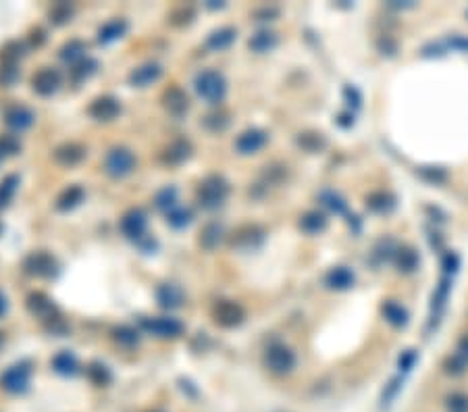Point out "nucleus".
Returning a JSON list of instances; mask_svg holds the SVG:
<instances>
[{"label": "nucleus", "instance_id": "f257e3e1", "mask_svg": "<svg viewBox=\"0 0 468 412\" xmlns=\"http://www.w3.org/2000/svg\"><path fill=\"white\" fill-rule=\"evenodd\" d=\"M194 88L200 98L211 105H218L227 96V79L216 69H204L194 77Z\"/></svg>", "mask_w": 468, "mask_h": 412}, {"label": "nucleus", "instance_id": "f03ea898", "mask_svg": "<svg viewBox=\"0 0 468 412\" xmlns=\"http://www.w3.org/2000/svg\"><path fill=\"white\" fill-rule=\"evenodd\" d=\"M138 167V158L129 148L117 146L110 148L105 156V171L108 177L112 179H123L127 175H131Z\"/></svg>", "mask_w": 468, "mask_h": 412}, {"label": "nucleus", "instance_id": "7ed1b4c3", "mask_svg": "<svg viewBox=\"0 0 468 412\" xmlns=\"http://www.w3.org/2000/svg\"><path fill=\"white\" fill-rule=\"evenodd\" d=\"M229 196V184L221 175H209L198 187V202L206 211H215L225 204Z\"/></svg>", "mask_w": 468, "mask_h": 412}, {"label": "nucleus", "instance_id": "20e7f679", "mask_svg": "<svg viewBox=\"0 0 468 412\" xmlns=\"http://www.w3.org/2000/svg\"><path fill=\"white\" fill-rule=\"evenodd\" d=\"M262 363L271 373L288 375L296 369V354L289 346L281 343V341H275L264 350Z\"/></svg>", "mask_w": 468, "mask_h": 412}, {"label": "nucleus", "instance_id": "39448f33", "mask_svg": "<svg viewBox=\"0 0 468 412\" xmlns=\"http://www.w3.org/2000/svg\"><path fill=\"white\" fill-rule=\"evenodd\" d=\"M30 383H32V363H28V360L8 367L0 375V385L8 394H17V396L25 394L30 389Z\"/></svg>", "mask_w": 468, "mask_h": 412}, {"label": "nucleus", "instance_id": "423d86ee", "mask_svg": "<svg viewBox=\"0 0 468 412\" xmlns=\"http://www.w3.org/2000/svg\"><path fill=\"white\" fill-rule=\"evenodd\" d=\"M142 329L146 334L160 339H175V337L183 336L185 327L180 319L173 317H156V319H142Z\"/></svg>", "mask_w": 468, "mask_h": 412}, {"label": "nucleus", "instance_id": "0eeeda50", "mask_svg": "<svg viewBox=\"0 0 468 412\" xmlns=\"http://www.w3.org/2000/svg\"><path fill=\"white\" fill-rule=\"evenodd\" d=\"M23 269L28 275L42 277V279H50L59 273V264L54 261V257L48 252H32L23 262Z\"/></svg>", "mask_w": 468, "mask_h": 412}, {"label": "nucleus", "instance_id": "6e6552de", "mask_svg": "<svg viewBox=\"0 0 468 412\" xmlns=\"http://www.w3.org/2000/svg\"><path fill=\"white\" fill-rule=\"evenodd\" d=\"M121 231L125 237L134 240V242H140L142 237H146V227H148V215H146L142 208H131L127 211L123 217H121Z\"/></svg>", "mask_w": 468, "mask_h": 412}, {"label": "nucleus", "instance_id": "1a4fd4ad", "mask_svg": "<svg viewBox=\"0 0 468 412\" xmlns=\"http://www.w3.org/2000/svg\"><path fill=\"white\" fill-rule=\"evenodd\" d=\"M213 317H215L216 325H221V327H235L244 321V310L238 302L221 300L213 308Z\"/></svg>", "mask_w": 468, "mask_h": 412}, {"label": "nucleus", "instance_id": "9d476101", "mask_svg": "<svg viewBox=\"0 0 468 412\" xmlns=\"http://www.w3.org/2000/svg\"><path fill=\"white\" fill-rule=\"evenodd\" d=\"M34 121H36V112L25 105H13L4 111V123L13 131H25L34 125Z\"/></svg>", "mask_w": 468, "mask_h": 412}, {"label": "nucleus", "instance_id": "9b49d317", "mask_svg": "<svg viewBox=\"0 0 468 412\" xmlns=\"http://www.w3.org/2000/svg\"><path fill=\"white\" fill-rule=\"evenodd\" d=\"M32 88L40 96H52L61 88V73L52 67H42L32 77Z\"/></svg>", "mask_w": 468, "mask_h": 412}, {"label": "nucleus", "instance_id": "f8f14e48", "mask_svg": "<svg viewBox=\"0 0 468 412\" xmlns=\"http://www.w3.org/2000/svg\"><path fill=\"white\" fill-rule=\"evenodd\" d=\"M28 310L37 317V319H42V321H54V319H59V310H57V304L52 302V300L48 298L46 294H42V292H36V294H30L28 296Z\"/></svg>", "mask_w": 468, "mask_h": 412}, {"label": "nucleus", "instance_id": "ddd939ff", "mask_svg": "<svg viewBox=\"0 0 468 412\" xmlns=\"http://www.w3.org/2000/svg\"><path fill=\"white\" fill-rule=\"evenodd\" d=\"M88 112L96 121H112L121 114V102L115 96H98L88 107Z\"/></svg>", "mask_w": 468, "mask_h": 412}, {"label": "nucleus", "instance_id": "4468645a", "mask_svg": "<svg viewBox=\"0 0 468 412\" xmlns=\"http://www.w3.org/2000/svg\"><path fill=\"white\" fill-rule=\"evenodd\" d=\"M267 140H269L267 131H262V129H258V127H252V129H246V131H242V134L238 136L235 150H238L240 154H254V152H258V150L267 144Z\"/></svg>", "mask_w": 468, "mask_h": 412}, {"label": "nucleus", "instance_id": "2eb2a0df", "mask_svg": "<svg viewBox=\"0 0 468 412\" xmlns=\"http://www.w3.org/2000/svg\"><path fill=\"white\" fill-rule=\"evenodd\" d=\"M356 281V275L352 269L348 266H333L327 275H324V286L329 290H335V292H344V290H350Z\"/></svg>", "mask_w": 468, "mask_h": 412}, {"label": "nucleus", "instance_id": "dca6fc26", "mask_svg": "<svg viewBox=\"0 0 468 412\" xmlns=\"http://www.w3.org/2000/svg\"><path fill=\"white\" fill-rule=\"evenodd\" d=\"M156 302H158L160 308L175 310V308L183 306L185 294H183V290H181L180 286H175V283H163V286L156 288Z\"/></svg>", "mask_w": 468, "mask_h": 412}, {"label": "nucleus", "instance_id": "f3484780", "mask_svg": "<svg viewBox=\"0 0 468 412\" xmlns=\"http://www.w3.org/2000/svg\"><path fill=\"white\" fill-rule=\"evenodd\" d=\"M160 75H163V67H160L158 63H146V65L134 69V71L129 73V83H131L134 88H148V86H152L154 81H158Z\"/></svg>", "mask_w": 468, "mask_h": 412}, {"label": "nucleus", "instance_id": "a211bd4d", "mask_svg": "<svg viewBox=\"0 0 468 412\" xmlns=\"http://www.w3.org/2000/svg\"><path fill=\"white\" fill-rule=\"evenodd\" d=\"M50 367H52V371L59 375H63V377H73V375L79 373V360H77V356L69 352V350H63V352H59L52 360H50Z\"/></svg>", "mask_w": 468, "mask_h": 412}, {"label": "nucleus", "instance_id": "6ab92c4d", "mask_svg": "<svg viewBox=\"0 0 468 412\" xmlns=\"http://www.w3.org/2000/svg\"><path fill=\"white\" fill-rule=\"evenodd\" d=\"M450 292H452V277H443L441 281H439V286L435 288V292H433V298H431V319H439L441 317V312H443V308H445V304H447V298H450Z\"/></svg>", "mask_w": 468, "mask_h": 412}, {"label": "nucleus", "instance_id": "aec40b11", "mask_svg": "<svg viewBox=\"0 0 468 412\" xmlns=\"http://www.w3.org/2000/svg\"><path fill=\"white\" fill-rule=\"evenodd\" d=\"M86 156V148L75 144V142H69V144H63L59 148L54 150V160L59 165H65V167H73L77 163H81Z\"/></svg>", "mask_w": 468, "mask_h": 412}, {"label": "nucleus", "instance_id": "412c9836", "mask_svg": "<svg viewBox=\"0 0 468 412\" xmlns=\"http://www.w3.org/2000/svg\"><path fill=\"white\" fill-rule=\"evenodd\" d=\"M165 107H167V111L171 112V114L180 117L183 112H187L189 100H187V96H185V92L181 88H169L165 92Z\"/></svg>", "mask_w": 468, "mask_h": 412}, {"label": "nucleus", "instance_id": "4be33fe9", "mask_svg": "<svg viewBox=\"0 0 468 412\" xmlns=\"http://www.w3.org/2000/svg\"><path fill=\"white\" fill-rule=\"evenodd\" d=\"M86 198V189L81 186H69L63 189L57 198V208L59 211H73L75 206H79Z\"/></svg>", "mask_w": 468, "mask_h": 412}, {"label": "nucleus", "instance_id": "5701e85b", "mask_svg": "<svg viewBox=\"0 0 468 412\" xmlns=\"http://www.w3.org/2000/svg\"><path fill=\"white\" fill-rule=\"evenodd\" d=\"M238 37V32L233 28H218L215 30L211 36L206 37V48L213 50V52H218V50H225L233 44V40Z\"/></svg>", "mask_w": 468, "mask_h": 412}, {"label": "nucleus", "instance_id": "b1692460", "mask_svg": "<svg viewBox=\"0 0 468 412\" xmlns=\"http://www.w3.org/2000/svg\"><path fill=\"white\" fill-rule=\"evenodd\" d=\"M86 44L81 42V40H71V42H67L63 48H61V52H59V57H61V61H65V63H69V65H77V63H81L83 59H88L86 57Z\"/></svg>", "mask_w": 468, "mask_h": 412}, {"label": "nucleus", "instance_id": "393cba45", "mask_svg": "<svg viewBox=\"0 0 468 412\" xmlns=\"http://www.w3.org/2000/svg\"><path fill=\"white\" fill-rule=\"evenodd\" d=\"M125 32H127V21L125 19H112L98 30V42L110 44V42L125 36Z\"/></svg>", "mask_w": 468, "mask_h": 412}, {"label": "nucleus", "instance_id": "a878e982", "mask_svg": "<svg viewBox=\"0 0 468 412\" xmlns=\"http://www.w3.org/2000/svg\"><path fill=\"white\" fill-rule=\"evenodd\" d=\"M250 50L258 52V54H264V52H271L275 46H277V34L269 32V30H262L258 34H254L248 42Z\"/></svg>", "mask_w": 468, "mask_h": 412}, {"label": "nucleus", "instance_id": "bb28decb", "mask_svg": "<svg viewBox=\"0 0 468 412\" xmlns=\"http://www.w3.org/2000/svg\"><path fill=\"white\" fill-rule=\"evenodd\" d=\"M300 229L306 233H321L327 229V217L319 211H308L300 219Z\"/></svg>", "mask_w": 468, "mask_h": 412}, {"label": "nucleus", "instance_id": "cd10ccee", "mask_svg": "<svg viewBox=\"0 0 468 412\" xmlns=\"http://www.w3.org/2000/svg\"><path fill=\"white\" fill-rule=\"evenodd\" d=\"M223 233H225L223 225L209 223L202 229V233H200V246L206 248V250H215L216 246L223 242Z\"/></svg>", "mask_w": 468, "mask_h": 412}, {"label": "nucleus", "instance_id": "c85d7f7f", "mask_svg": "<svg viewBox=\"0 0 468 412\" xmlns=\"http://www.w3.org/2000/svg\"><path fill=\"white\" fill-rule=\"evenodd\" d=\"M154 204H156V208H160V211H165V213L173 211L175 206H180V194H177V189L171 186L163 187V189L154 196Z\"/></svg>", "mask_w": 468, "mask_h": 412}, {"label": "nucleus", "instance_id": "c756f323", "mask_svg": "<svg viewBox=\"0 0 468 412\" xmlns=\"http://www.w3.org/2000/svg\"><path fill=\"white\" fill-rule=\"evenodd\" d=\"M189 156H192V146H189V142H185V140L173 142V144L167 148V152H165V160L171 163V165L183 163V160H187Z\"/></svg>", "mask_w": 468, "mask_h": 412}, {"label": "nucleus", "instance_id": "7c9ffc66", "mask_svg": "<svg viewBox=\"0 0 468 412\" xmlns=\"http://www.w3.org/2000/svg\"><path fill=\"white\" fill-rule=\"evenodd\" d=\"M86 375H88V379H90L94 385H98V387H107L108 383H110V379H112V375L108 371L107 365H103V363H98V360L88 365Z\"/></svg>", "mask_w": 468, "mask_h": 412}, {"label": "nucleus", "instance_id": "2f4dec72", "mask_svg": "<svg viewBox=\"0 0 468 412\" xmlns=\"http://www.w3.org/2000/svg\"><path fill=\"white\" fill-rule=\"evenodd\" d=\"M383 314H385V319H387L394 327H404V325L408 323V312H406V308H404L402 304H397V302H385Z\"/></svg>", "mask_w": 468, "mask_h": 412}, {"label": "nucleus", "instance_id": "473e14b6", "mask_svg": "<svg viewBox=\"0 0 468 412\" xmlns=\"http://www.w3.org/2000/svg\"><path fill=\"white\" fill-rule=\"evenodd\" d=\"M17 187H19V175H13V173H11V175H6V177L0 182V211H4V208L11 204V200H13Z\"/></svg>", "mask_w": 468, "mask_h": 412}, {"label": "nucleus", "instance_id": "72a5a7b5", "mask_svg": "<svg viewBox=\"0 0 468 412\" xmlns=\"http://www.w3.org/2000/svg\"><path fill=\"white\" fill-rule=\"evenodd\" d=\"M194 221V213L185 206H175L173 211L167 213V223L171 225L173 229H183Z\"/></svg>", "mask_w": 468, "mask_h": 412}, {"label": "nucleus", "instance_id": "f704fd0d", "mask_svg": "<svg viewBox=\"0 0 468 412\" xmlns=\"http://www.w3.org/2000/svg\"><path fill=\"white\" fill-rule=\"evenodd\" d=\"M112 339H115L119 346L131 348V346H136V343L140 341V334H138V329H134V327H129V325H119L117 329H112Z\"/></svg>", "mask_w": 468, "mask_h": 412}, {"label": "nucleus", "instance_id": "c9c22d12", "mask_svg": "<svg viewBox=\"0 0 468 412\" xmlns=\"http://www.w3.org/2000/svg\"><path fill=\"white\" fill-rule=\"evenodd\" d=\"M419 254L412 248H399L397 250V266L402 273H412L419 269Z\"/></svg>", "mask_w": 468, "mask_h": 412}, {"label": "nucleus", "instance_id": "e433bc0d", "mask_svg": "<svg viewBox=\"0 0 468 412\" xmlns=\"http://www.w3.org/2000/svg\"><path fill=\"white\" fill-rule=\"evenodd\" d=\"M96 69H98V63L94 59H83L81 63H77L71 69L73 81L81 83L83 79H88V77H92V75L96 73Z\"/></svg>", "mask_w": 468, "mask_h": 412}, {"label": "nucleus", "instance_id": "4c0bfd02", "mask_svg": "<svg viewBox=\"0 0 468 412\" xmlns=\"http://www.w3.org/2000/svg\"><path fill=\"white\" fill-rule=\"evenodd\" d=\"M321 202H323L329 211H333V213H337V215H344V213H346V208H348L346 200H344L339 194L331 192V189H324V192H321Z\"/></svg>", "mask_w": 468, "mask_h": 412}, {"label": "nucleus", "instance_id": "58836bf2", "mask_svg": "<svg viewBox=\"0 0 468 412\" xmlns=\"http://www.w3.org/2000/svg\"><path fill=\"white\" fill-rule=\"evenodd\" d=\"M445 411L447 412H468V394L452 392L445 398Z\"/></svg>", "mask_w": 468, "mask_h": 412}, {"label": "nucleus", "instance_id": "ea45409f", "mask_svg": "<svg viewBox=\"0 0 468 412\" xmlns=\"http://www.w3.org/2000/svg\"><path fill=\"white\" fill-rule=\"evenodd\" d=\"M443 369H445V373L447 375L458 377V375H462L468 369V360L456 352L454 356H447V360L443 363Z\"/></svg>", "mask_w": 468, "mask_h": 412}, {"label": "nucleus", "instance_id": "a19ab883", "mask_svg": "<svg viewBox=\"0 0 468 412\" xmlns=\"http://www.w3.org/2000/svg\"><path fill=\"white\" fill-rule=\"evenodd\" d=\"M25 48H23V44L21 42H6L4 46H2V50H0V59L4 61V63H15L19 57H23L25 52H23Z\"/></svg>", "mask_w": 468, "mask_h": 412}, {"label": "nucleus", "instance_id": "79ce46f5", "mask_svg": "<svg viewBox=\"0 0 468 412\" xmlns=\"http://www.w3.org/2000/svg\"><path fill=\"white\" fill-rule=\"evenodd\" d=\"M402 377H394L387 385H385V389H383V396H381V404L383 406H392V402L397 398V394L402 392Z\"/></svg>", "mask_w": 468, "mask_h": 412}, {"label": "nucleus", "instance_id": "37998d69", "mask_svg": "<svg viewBox=\"0 0 468 412\" xmlns=\"http://www.w3.org/2000/svg\"><path fill=\"white\" fill-rule=\"evenodd\" d=\"M21 150V142L15 136H2L0 138V156H13Z\"/></svg>", "mask_w": 468, "mask_h": 412}, {"label": "nucleus", "instance_id": "c03bdc74", "mask_svg": "<svg viewBox=\"0 0 468 412\" xmlns=\"http://www.w3.org/2000/svg\"><path fill=\"white\" fill-rule=\"evenodd\" d=\"M416 360H419V354H416L414 350H406V352L399 356L397 367H399V371H402V373H410V371L414 369Z\"/></svg>", "mask_w": 468, "mask_h": 412}, {"label": "nucleus", "instance_id": "a18cd8bd", "mask_svg": "<svg viewBox=\"0 0 468 412\" xmlns=\"http://www.w3.org/2000/svg\"><path fill=\"white\" fill-rule=\"evenodd\" d=\"M441 266H443V271H445V275H447V277H450V275H454V273L458 271V266H460V259H458V254L447 252V254L443 257V261H441Z\"/></svg>", "mask_w": 468, "mask_h": 412}, {"label": "nucleus", "instance_id": "49530a36", "mask_svg": "<svg viewBox=\"0 0 468 412\" xmlns=\"http://www.w3.org/2000/svg\"><path fill=\"white\" fill-rule=\"evenodd\" d=\"M15 79H17V69H15L11 63H4V65L0 67V83H2V86H11Z\"/></svg>", "mask_w": 468, "mask_h": 412}, {"label": "nucleus", "instance_id": "de8ad7c7", "mask_svg": "<svg viewBox=\"0 0 468 412\" xmlns=\"http://www.w3.org/2000/svg\"><path fill=\"white\" fill-rule=\"evenodd\" d=\"M50 17L54 19V23H65V21L71 17V8H69V6H65V4H59V6H54V8H52Z\"/></svg>", "mask_w": 468, "mask_h": 412}, {"label": "nucleus", "instance_id": "09e8293b", "mask_svg": "<svg viewBox=\"0 0 468 412\" xmlns=\"http://www.w3.org/2000/svg\"><path fill=\"white\" fill-rule=\"evenodd\" d=\"M445 44L452 46V48H456V50H464V52H468V37L464 36H452Z\"/></svg>", "mask_w": 468, "mask_h": 412}, {"label": "nucleus", "instance_id": "8fccbe9b", "mask_svg": "<svg viewBox=\"0 0 468 412\" xmlns=\"http://www.w3.org/2000/svg\"><path fill=\"white\" fill-rule=\"evenodd\" d=\"M458 354L460 356H464L468 360V336H464L460 339V343H458Z\"/></svg>", "mask_w": 468, "mask_h": 412}, {"label": "nucleus", "instance_id": "3c124183", "mask_svg": "<svg viewBox=\"0 0 468 412\" xmlns=\"http://www.w3.org/2000/svg\"><path fill=\"white\" fill-rule=\"evenodd\" d=\"M6 312H8V300H6V296H4L2 290H0V319H2Z\"/></svg>", "mask_w": 468, "mask_h": 412}, {"label": "nucleus", "instance_id": "603ef678", "mask_svg": "<svg viewBox=\"0 0 468 412\" xmlns=\"http://www.w3.org/2000/svg\"><path fill=\"white\" fill-rule=\"evenodd\" d=\"M2 341H4V334H0V346H2Z\"/></svg>", "mask_w": 468, "mask_h": 412}, {"label": "nucleus", "instance_id": "864d4df0", "mask_svg": "<svg viewBox=\"0 0 468 412\" xmlns=\"http://www.w3.org/2000/svg\"><path fill=\"white\" fill-rule=\"evenodd\" d=\"M0 231H2V225H0Z\"/></svg>", "mask_w": 468, "mask_h": 412}, {"label": "nucleus", "instance_id": "5fc2aeb1", "mask_svg": "<svg viewBox=\"0 0 468 412\" xmlns=\"http://www.w3.org/2000/svg\"><path fill=\"white\" fill-rule=\"evenodd\" d=\"M467 15H468V13H467Z\"/></svg>", "mask_w": 468, "mask_h": 412}]
</instances>
